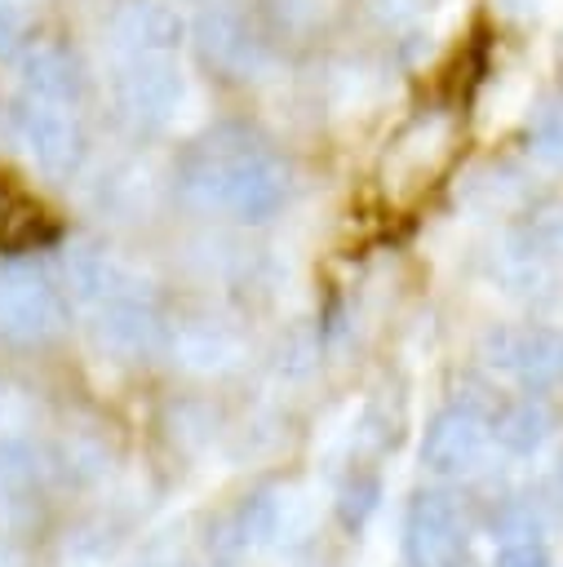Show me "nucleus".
<instances>
[{
	"instance_id": "1",
	"label": "nucleus",
	"mask_w": 563,
	"mask_h": 567,
	"mask_svg": "<svg viewBox=\"0 0 563 567\" xmlns=\"http://www.w3.org/2000/svg\"><path fill=\"white\" fill-rule=\"evenodd\" d=\"M452 151V120L448 115H426L417 120L386 155V190L395 195H408V190H421L430 186V177L443 168Z\"/></svg>"
},
{
	"instance_id": "2",
	"label": "nucleus",
	"mask_w": 563,
	"mask_h": 567,
	"mask_svg": "<svg viewBox=\"0 0 563 567\" xmlns=\"http://www.w3.org/2000/svg\"><path fill=\"white\" fill-rule=\"evenodd\" d=\"M408 554L417 567H461L465 563V532L457 505L439 492H426L408 518Z\"/></svg>"
},
{
	"instance_id": "3",
	"label": "nucleus",
	"mask_w": 563,
	"mask_h": 567,
	"mask_svg": "<svg viewBox=\"0 0 563 567\" xmlns=\"http://www.w3.org/2000/svg\"><path fill=\"white\" fill-rule=\"evenodd\" d=\"M213 182H217V199L244 217H266L284 195L279 168L262 155H235V159L217 164Z\"/></svg>"
},
{
	"instance_id": "4",
	"label": "nucleus",
	"mask_w": 563,
	"mask_h": 567,
	"mask_svg": "<svg viewBox=\"0 0 563 567\" xmlns=\"http://www.w3.org/2000/svg\"><path fill=\"white\" fill-rule=\"evenodd\" d=\"M479 452H483V421L465 408L434 416V425L426 430V443H421V456L434 474H461L479 461Z\"/></svg>"
},
{
	"instance_id": "5",
	"label": "nucleus",
	"mask_w": 563,
	"mask_h": 567,
	"mask_svg": "<svg viewBox=\"0 0 563 567\" xmlns=\"http://www.w3.org/2000/svg\"><path fill=\"white\" fill-rule=\"evenodd\" d=\"M58 319H62L58 297H53L40 279H22V275H13V279L0 284V328H4V332L31 341V337L53 332Z\"/></svg>"
},
{
	"instance_id": "6",
	"label": "nucleus",
	"mask_w": 563,
	"mask_h": 567,
	"mask_svg": "<svg viewBox=\"0 0 563 567\" xmlns=\"http://www.w3.org/2000/svg\"><path fill=\"white\" fill-rule=\"evenodd\" d=\"M49 102H53V97H35V102L18 115V124H22V137H27L31 155H35L44 168H66V164L75 159V151H80V133H75L71 115L58 111V106H49Z\"/></svg>"
},
{
	"instance_id": "7",
	"label": "nucleus",
	"mask_w": 563,
	"mask_h": 567,
	"mask_svg": "<svg viewBox=\"0 0 563 567\" xmlns=\"http://www.w3.org/2000/svg\"><path fill=\"white\" fill-rule=\"evenodd\" d=\"M49 235H53V226L31 199L9 195L0 204V248H31V244H40Z\"/></svg>"
},
{
	"instance_id": "8",
	"label": "nucleus",
	"mask_w": 563,
	"mask_h": 567,
	"mask_svg": "<svg viewBox=\"0 0 563 567\" xmlns=\"http://www.w3.org/2000/svg\"><path fill=\"white\" fill-rule=\"evenodd\" d=\"M177 102V75L168 66H146L133 75V106L146 115H164Z\"/></svg>"
},
{
	"instance_id": "9",
	"label": "nucleus",
	"mask_w": 563,
	"mask_h": 567,
	"mask_svg": "<svg viewBox=\"0 0 563 567\" xmlns=\"http://www.w3.org/2000/svg\"><path fill=\"white\" fill-rule=\"evenodd\" d=\"M541 434H545V412H541V408H532V403H514V408L497 421V439H501L505 447H514V452L536 447V443H541Z\"/></svg>"
},
{
	"instance_id": "10",
	"label": "nucleus",
	"mask_w": 563,
	"mask_h": 567,
	"mask_svg": "<svg viewBox=\"0 0 563 567\" xmlns=\"http://www.w3.org/2000/svg\"><path fill=\"white\" fill-rule=\"evenodd\" d=\"M492 567H545V554L536 540H501Z\"/></svg>"
},
{
	"instance_id": "11",
	"label": "nucleus",
	"mask_w": 563,
	"mask_h": 567,
	"mask_svg": "<svg viewBox=\"0 0 563 567\" xmlns=\"http://www.w3.org/2000/svg\"><path fill=\"white\" fill-rule=\"evenodd\" d=\"M372 496H377V483H364L359 492H355V487H346V501H341L346 523H359V518L372 509Z\"/></svg>"
},
{
	"instance_id": "12",
	"label": "nucleus",
	"mask_w": 563,
	"mask_h": 567,
	"mask_svg": "<svg viewBox=\"0 0 563 567\" xmlns=\"http://www.w3.org/2000/svg\"><path fill=\"white\" fill-rule=\"evenodd\" d=\"M541 142L563 151V111H550V115L541 120Z\"/></svg>"
},
{
	"instance_id": "13",
	"label": "nucleus",
	"mask_w": 563,
	"mask_h": 567,
	"mask_svg": "<svg viewBox=\"0 0 563 567\" xmlns=\"http://www.w3.org/2000/svg\"><path fill=\"white\" fill-rule=\"evenodd\" d=\"M541 235H545V244H550L554 252H563V213H550V217L541 221Z\"/></svg>"
}]
</instances>
